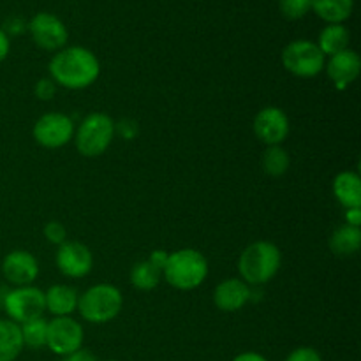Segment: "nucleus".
Returning <instances> with one entry per match:
<instances>
[{
	"mask_svg": "<svg viewBox=\"0 0 361 361\" xmlns=\"http://www.w3.org/2000/svg\"><path fill=\"white\" fill-rule=\"evenodd\" d=\"M2 275L14 288L34 286L39 277V261L32 252L23 249L11 250L2 259Z\"/></svg>",
	"mask_w": 361,
	"mask_h": 361,
	"instance_id": "ddd939ff",
	"label": "nucleus"
},
{
	"mask_svg": "<svg viewBox=\"0 0 361 361\" xmlns=\"http://www.w3.org/2000/svg\"><path fill=\"white\" fill-rule=\"evenodd\" d=\"M25 28V25H23V21H20V20H9V23H7V27L4 28V32H6L7 35H11V34H20L21 30H23Z\"/></svg>",
	"mask_w": 361,
	"mask_h": 361,
	"instance_id": "72a5a7b5",
	"label": "nucleus"
},
{
	"mask_svg": "<svg viewBox=\"0 0 361 361\" xmlns=\"http://www.w3.org/2000/svg\"><path fill=\"white\" fill-rule=\"evenodd\" d=\"M116 123L106 113L95 111L85 116L74 130V145L83 157H99L111 147Z\"/></svg>",
	"mask_w": 361,
	"mask_h": 361,
	"instance_id": "39448f33",
	"label": "nucleus"
},
{
	"mask_svg": "<svg viewBox=\"0 0 361 361\" xmlns=\"http://www.w3.org/2000/svg\"><path fill=\"white\" fill-rule=\"evenodd\" d=\"M20 324L11 319H0V361H16L23 351Z\"/></svg>",
	"mask_w": 361,
	"mask_h": 361,
	"instance_id": "a211bd4d",
	"label": "nucleus"
},
{
	"mask_svg": "<svg viewBox=\"0 0 361 361\" xmlns=\"http://www.w3.org/2000/svg\"><path fill=\"white\" fill-rule=\"evenodd\" d=\"M286 361H323V356L319 355L317 349L302 345V348H296L295 351L289 353Z\"/></svg>",
	"mask_w": 361,
	"mask_h": 361,
	"instance_id": "bb28decb",
	"label": "nucleus"
},
{
	"mask_svg": "<svg viewBox=\"0 0 361 361\" xmlns=\"http://www.w3.org/2000/svg\"><path fill=\"white\" fill-rule=\"evenodd\" d=\"M32 41L44 51H60L69 41V30L59 16L51 13H37L28 23Z\"/></svg>",
	"mask_w": 361,
	"mask_h": 361,
	"instance_id": "9d476101",
	"label": "nucleus"
},
{
	"mask_svg": "<svg viewBox=\"0 0 361 361\" xmlns=\"http://www.w3.org/2000/svg\"><path fill=\"white\" fill-rule=\"evenodd\" d=\"M282 16L288 20H302L310 13V0H279Z\"/></svg>",
	"mask_w": 361,
	"mask_h": 361,
	"instance_id": "393cba45",
	"label": "nucleus"
},
{
	"mask_svg": "<svg viewBox=\"0 0 361 361\" xmlns=\"http://www.w3.org/2000/svg\"><path fill=\"white\" fill-rule=\"evenodd\" d=\"M74 126L73 118L66 113L51 111L37 118V122L32 127V136L35 143L44 148H62L67 143H71L74 137Z\"/></svg>",
	"mask_w": 361,
	"mask_h": 361,
	"instance_id": "6e6552de",
	"label": "nucleus"
},
{
	"mask_svg": "<svg viewBox=\"0 0 361 361\" xmlns=\"http://www.w3.org/2000/svg\"><path fill=\"white\" fill-rule=\"evenodd\" d=\"M231 361H268V360L256 351H245V353H240V355H236Z\"/></svg>",
	"mask_w": 361,
	"mask_h": 361,
	"instance_id": "473e14b6",
	"label": "nucleus"
},
{
	"mask_svg": "<svg viewBox=\"0 0 361 361\" xmlns=\"http://www.w3.org/2000/svg\"><path fill=\"white\" fill-rule=\"evenodd\" d=\"M252 129L261 143H264L267 147H275L288 140L291 126H289V118L284 109L277 108V106H267L254 116Z\"/></svg>",
	"mask_w": 361,
	"mask_h": 361,
	"instance_id": "9b49d317",
	"label": "nucleus"
},
{
	"mask_svg": "<svg viewBox=\"0 0 361 361\" xmlns=\"http://www.w3.org/2000/svg\"><path fill=\"white\" fill-rule=\"evenodd\" d=\"M78 300L80 293L67 284H55L44 291V305L46 310L53 317L73 316L78 310Z\"/></svg>",
	"mask_w": 361,
	"mask_h": 361,
	"instance_id": "dca6fc26",
	"label": "nucleus"
},
{
	"mask_svg": "<svg viewBox=\"0 0 361 361\" xmlns=\"http://www.w3.org/2000/svg\"><path fill=\"white\" fill-rule=\"evenodd\" d=\"M21 337H23V345L30 349L46 348V337H48V319L37 317V319L27 321L20 324Z\"/></svg>",
	"mask_w": 361,
	"mask_h": 361,
	"instance_id": "b1692460",
	"label": "nucleus"
},
{
	"mask_svg": "<svg viewBox=\"0 0 361 361\" xmlns=\"http://www.w3.org/2000/svg\"><path fill=\"white\" fill-rule=\"evenodd\" d=\"M345 224L353 226V228H360L361 226V207L358 208H349L345 210Z\"/></svg>",
	"mask_w": 361,
	"mask_h": 361,
	"instance_id": "c756f323",
	"label": "nucleus"
},
{
	"mask_svg": "<svg viewBox=\"0 0 361 361\" xmlns=\"http://www.w3.org/2000/svg\"><path fill=\"white\" fill-rule=\"evenodd\" d=\"M166 259H168V254H166L164 250H154V252H152V256L148 257V261H150V263H154L161 271H162V268H164Z\"/></svg>",
	"mask_w": 361,
	"mask_h": 361,
	"instance_id": "2f4dec72",
	"label": "nucleus"
},
{
	"mask_svg": "<svg viewBox=\"0 0 361 361\" xmlns=\"http://www.w3.org/2000/svg\"><path fill=\"white\" fill-rule=\"evenodd\" d=\"M334 196L345 210L361 207V178L358 173H338L334 180Z\"/></svg>",
	"mask_w": 361,
	"mask_h": 361,
	"instance_id": "f3484780",
	"label": "nucleus"
},
{
	"mask_svg": "<svg viewBox=\"0 0 361 361\" xmlns=\"http://www.w3.org/2000/svg\"><path fill=\"white\" fill-rule=\"evenodd\" d=\"M324 71H326L328 78L335 88L338 90H345L351 83H355L356 78L360 76L361 71V60L360 55L355 49H344V51L337 53L334 56H328L326 63H324Z\"/></svg>",
	"mask_w": 361,
	"mask_h": 361,
	"instance_id": "4468645a",
	"label": "nucleus"
},
{
	"mask_svg": "<svg viewBox=\"0 0 361 361\" xmlns=\"http://www.w3.org/2000/svg\"><path fill=\"white\" fill-rule=\"evenodd\" d=\"M291 164V159L289 154L286 152V148L282 145H275V147H267V150L263 152V157H261V166H263V171L267 175L279 178V176L284 175L289 169Z\"/></svg>",
	"mask_w": 361,
	"mask_h": 361,
	"instance_id": "5701e85b",
	"label": "nucleus"
},
{
	"mask_svg": "<svg viewBox=\"0 0 361 361\" xmlns=\"http://www.w3.org/2000/svg\"><path fill=\"white\" fill-rule=\"evenodd\" d=\"M282 264V252L275 243L259 240L243 249L238 259L240 279L250 288H259L277 275Z\"/></svg>",
	"mask_w": 361,
	"mask_h": 361,
	"instance_id": "f03ea898",
	"label": "nucleus"
},
{
	"mask_svg": "<svg viewBox=\"0 0 361 361\" xmlns=\"http://www.w3.org/2000/svg\"><path fill=\"white\" fill-rule=\"evenodd\" d=\"M2 307L7 314V319L14 321L18 324L37 319L46 312L44 291H41L35 286L13 288L4 295Z\"/></svg>",
	"mask_w": 361,
	"mask_h": 361,
	"instance_id": "0eeeda50",
	"label": "nucleus"
},
{
	"mask_svg": "<svg viewBox=\"0 0 361 361\" xmlns=\"http://www.w3.org/2000/svg\"><path fill=\"white\" fill-rule=\"evenodd\" d=\"M44 238L48 240L53 245H62L63 242H67V231L60 222L51 221L44 226Z\"/></svg>",
	"mask_w": 361,
	"mask_h": 361,
	"instance_id": "a878e982",
	"label": "nucleus"
},
{
	"mask_svg": "<svg viewBox=\"0 0 361 361\" xmlns=\"http://www.w3.org/2000/svg\"><path fill=\"white\" fill-rule=\"evenodd\" d=\"M106 361H115V360H106Z\"/></svg>",
	"mask_w": 361,
	"mask_h": 361,
	"instance_id": "f704fd0d",
	"label": "nucleus"
},
{
	"mask_svg": "<svg viewBox=\"0 0 361 361\" xmlns=\"http://www.w3.org/2000/svg\"><path fill=\"white\" fill-rule=\"evenodd\" d=\"M355 0H310V11H314L328 25L344 23L351 18Z\"/></svg>",
	"mask_w": 361,
	"mask_h": 361,
	"instance_id": "aec40b11",
	"label": "nucleus"
},
{
	"mask_svg": "<svg viewBox=\"0 0 361 361\" xmlns=\"http://www.w3.org/2000/svg\"><path fill=\"white\" fill-rule=\"evenodd\" d=\"M326 56L319 46L309 39H296L282 49V66L298 78H314L324 71Z\"/></svg>",
	"mask_w": 361,
	"mask_h": 361,
	"instance_id": "423d86ee",
	"label": "nucleus"
},
{
	"mask_svg": "<svg viewBox=\"0 0 361 361\" xmlns=\"http://www.w3.org/2000/svg\"><path fill=\"white\" fill-rule=\"evenodd\" d=\"M49 80L67 90H85L99 80L101 62L85 46H66L49 60Z\"/></svg>",
	"mask_w": 361,
	"mask_h": 361,
	"instance_id": "f257e3e1",
	"label": "nucleus"
},
{
	"mask_svg": "<svg viewBox=\"0 0 361 361\" xmlns=\"http://www.w3.org/2000/svg\"><path fill=\"white\" fill-rule=\"evenodd\" d=\"M9 51H11V37L4 32V28H0V62H4V60L9 56Z\"/></svg>",
	"mask_w": 361,
	"mask_h": 361,
	"instance_id": "7c9ffc66",
	"label": "nucleus"
},
{
	"mask_svg": "<svg viewBox=\"0 0 361 361\" xmlns=\"http://www.w3.org/2000/svg\"><path fill=\"white\" fill-rule=\"evenodd\" d=\"M83 341L85 330L80 321H76L74 317H53L51 321H48L46 348L60 358L83 348Z\"/></svg>",
	"mask_w": 361,
	"mask_h": 361,
	"instance_id": "1a4fd4ad",
	"label": "nucleus"
},
{
	"mask_svg": "<svg viewBox=\"0 0 361 361\" xmlns=\"http://www.w3.org/2000/svg\"><path fill=\"white\" fill-rule=\"evenodd\" d=\"M129 279L133 288L140 289V291H152V289H155L159 284H161L162 271L159 270L154 263L145 259V261H140V263H136L133 268H130Z\"/></svg>",
	"mask_w": 361,
	"mask_h": 361,
	"instance_id": "4be33fe9",
	"label": "nucleus"
},
{
	"mask_svg": "<svg viewBox=\"0 0 361 361\" xmlns=\"http://www.w3.org/2000/svg\"><path fill=\"white\" fill-rule=\"evenodd\" d=\"M162 277L178 291H192L208 277V261L200 250L180 249L168 254Z\"/></svg>",
	"mask_w": 361,
	"mask_h": 361,
	"instance_id": "7ed1b4c3",
	"label": "nucleus"
},
{
	"mask_svg": "<svg viewBox=\"0 0 361 361\" xmlns=\"http://www.w3.org/2000/svg\"><path fill=\"white\" fill-rule=\"evenodd\" d=\"M349 41H351V34L344 23H330L321 30L316 44L319 46L324 56H334L348 49Z\"/></svg>",
	"mask_w": 361,
	"mask_h": 361,
	"instance_id": "6ab92c4d",
	"label": "nucleus"
},
{
	"mask_svg": "<svg viewBox=\"0 0 361 361\" xmlns=\"http://www.w3.org/2000/svg\"><path fill=\"white\" fill-rule=\"evenodd\" d=\"M361 247V229L353 228V226H341L330 236V249L335 256L348 257L353 256Z\"/></svg>",
	"mask_w": 361,
	"mask_h": 361,
	"instance_id": "412c9836",
	"label": "nucleus"
},
{
	"mask_svg": "<svg viewBox=\"0 0 361 361\" xmlns=\"http://www.w3.org/2000/svg\"><path fill=\"white\" fill-rule=\"evenodd\" d=\"M59 361H97V358H95L94 355H92L88 349H78V351L71 353V355L67 356H62Z\"/></svg>",
	"mask_w": 361,
	"mask_h": 361,
	"instance_id": "c85d7f7f",
	"label": "nucleus"
},
{
	"mask_svg": "<svg viewBox=\"0 0 361 361\" xmlns=\"http://www.w3.org/2000/svg\"><path fill=\"white\" fill-rule=\"evenodd\" d=\"M252 298V288L242 279H226L214 291V303L222 312H238Z\"/></svg>",
	"mask_w": 361,
	"mask_h": 361,
	"instance_id": "2eb2a0df",
	"label": "nucleus"
},
{
	"mask_svg": "<svg viewBox=\"0 0 361 361\" xmlns=\"http://www.w3.org/2000/svg\"><path fill=\"white\" fill-rule=\"evenodd\" d=\"M55 90H56V85L53 83L49 78H44V80H41L37 85H35V95H37L39 99H42V101L51 99L53 95H55Z\"/></svg>",
	"mask_w": 361,
	"mask_h": 361,
	"instance_id": "cd10ccee",
	"label": "nucleus"
},
{
	"mask_svg": "<svg viewBox=\"0 0 361 361\" xmlns=\"http://www.w3.org/2000/svg\"><path fill=\"white\" fill-rule=\"evenodd\" d=\"M123 309V296L113 284H95L78 300V312L87 323L106 324L116 319Z\"/></svg>",
	"mask_w": 361,
	"mask_h": 361,
	"instance_id": "20e7f679",
	"label": "nucleus"
},
{
	"mask_svg": "<svg viewBox=\"0 0 361 361\" xmlns=\"http://www.w3.org/2000/svg\"><path fill=\"white\" fill-rule=\"evenodd\" d=\"M55 263L63 277L83 279L90 274L94 267V256L85 243L67 240L62 245H59Z\"/></svg>",
	"mask_w": 361,
	"mask_h": 361,
	"instance_id": "f8f14e48",
	"label": "nucleus"
}]
</instances>
